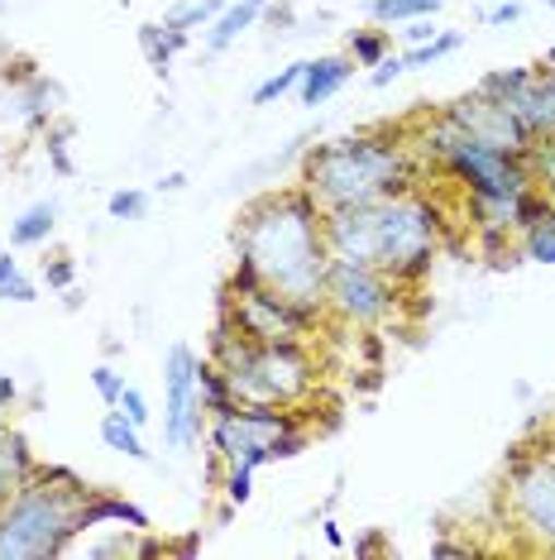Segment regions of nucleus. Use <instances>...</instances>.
Instances as JSON below:
<instances>
[{
    "label": "nucleus",
    "instance_id": "obj_1",
    "mask_svg": "<svg viewBox=\"0 0 555 560\" xmlns=\"http://www.w3.org/2000/svg\"><path fill=\"white\" fill-rule=\"evenodd\" d=\"M235 254L255 264V273L273 292L326 312V273H331L326 207L302 183L249 201L235 225Z\"/></svg>",
    "mask_w": 555,
    "mask_h": 560
},
{
    "label": "nucleus",
    "instance_id": "obj_2",
    "mask_svg": "<svg viewBox=\"0 0 555 560\" xmlns=\"http://www.w3.org/2000/svg\"><path fill=\"white\" fill-rule=\"evenodd\" d=\"M426 183V163L416 159L412 139L402 130H359L345 139H326L302 154V187L331 207L355 201H383Z\"/></svg>",
    "mask_w": 555,
    "mask_h": 560
},
{
    "label": "nucleus",
    "instance_id": "obj_3",
    "mask_svg": "<svg viewBox=\"0 0 555 560\" xmlns=\"http://www.w3.org/2000/svg\"><path fill=\"white\" fill-rule=\"evenodd\" d=\"M92 483L62 465H34L20 493L0 508V560H48L82 537V508Z\"/></svg>",
    "mask_w": 555,
    "mask_h": 560
},
{
    "label": "nucleus",
    "instance_id": "obj_4",
    "mask_svg": "<svg viewBox=\"0 0 555 560\" xmlns=\"http://www.w3.org/2000/svg\"><path fill=\"white\" fill-rule=\"evenodd\" d=\"M206 354L225 369V374H231L239 402L302 407L321 384L307 340H273V346H255V340H245L231 322H221V316H216V330H211V350Z\"/></svg>",
    "mask_w": 555,
    "mask_h": 560
},
{
    "label": "nucleus",
    "instance_id": "obj_5",
    "mask_svg": "<svg viewBox=\"0 0 555 560\" xmlns=\"http://www.w3.org/2000/svg\"><path fill=\"white\" fill-rule=\"evenodd\" d=\"M446 207L426 192V183L374 201V264L416 292L446 249Z\"/></svg>",
    "mask_w": 555,
    "mask_h": 560
},
{
    "label": "nucleus",
    "instance_id": "obj_6",
    "mask_svg": "<svg viewBox=\"0 0 555 560\" xmlns=\"http://www.w3.org/2000/svg\"><path fill=\"white\" fill-rule=\"evenodd\" d=\"M503 503L522 537H532V551L555 556V436L546 445H512L503 469Z\"/></svg>",
    "mask_w": 555,
    "mask_h": 560
},
{
    "label": "nucleus",
    "instance_id": "obj_7",
    "mask_svg": "<svg viewBox=\"0 0 555 560\" xmlns=\"http://www.w3.org/2000/svg\"><path fill=\"white\" fill-rule=\"evenodd\" d=\"M412 288H402L388 269L378 264H355V259H331L326 273V316L350 330H378L402 312Z\"/></svg>",
    "mask_w": 555,
    "mask_h": 560
},
{
    "label": "nucleus",
    "instance_id": "obj_8",
    "mask_svg": "<svg viewBox=\"0 0 555 560\" xmlns=\"http://www.w3.org/2000/svg\"><path fill=\"white\" fill-rule=\"evenodd\" d=\"M221 322H231L255 346H273V340H311L326 322V312L302 307V302L273 292L269 283H259L249 292H221Z\"/></svg>",
    "mask_w": 555,
    "mask_h": 560
},
{
    "label": "nucleus",
    "instance_id": "obj_9",
    "mask_svg": "<svg viewBox=\"0 0 555 560\" xmlns=\"http://www.w3.org/2000/svg\"><path fill=\"white\" fill-rule=\"evenodd\" d=\"M206 422L211 417L201 412V393H197V350L168 346V354H163V441L173 451H192Z\"/></svg>",
    "mask_w": 555,
    "mask_h": 560
},
{
    "label": "nucleus",
    "instance_id": "obj_10",
    "mask_svg": "<svg viewBox=\"0 0 555 560\" xmlns=\"http://www.w3.org/2000/svg\"><path fill=\"white\" fill-rule=\"evenodd\" d=\"M440 116H446L450 125H460V130L470 139H479V144L498 149V154H517V159H522L527 149H532V135L522 130V120H517L503 101L484 96L479 86L470 96H456L450 106H440Z\"/></svg>",
    "mask_w": 555,
    "mask_h": 560
},
{
    "label": "nucleus",
    "instance_id": "obj_11",
    "mask_svg": "<svg viewBox=\"0 0 555 560\" xmlns=\"http://www.w3.org/2000/svg\"><path fill=\"white\" fill-rule=\"evenodd\" d=\"M58 106H62V86L54 78H44L39 68L24 82L5 86V116H15L24 130H48L58 120Z\"/></svg>",
    "mask_w": 555,
    "mask_h": 560
},
{
    "label": "nucleus",
    "instance_id": "obj_12",
    "mask_svg": "<svg viewBox=\"0 0 555 560\" xmlns=\"http://www.w3.org/2000/svg\"><path fill=\"white\" fill-rule=\"evenodd\" d=\"M359 62L350 54H326V58H307V72L297 82V101L302 106H326L331 96H340L350 82H355Z\"/></svg>",
    "mask_w": 555,
    "mask_h": 560
},
{
    "label": "nucleus",
    "instance_id": "obj_13",
    "mask_svg": "<svg viewBox=\"0 0 555 560\" xmlns=\"http://www.w3.org/2000/svg\"><path fill=\"white\" fill-rule=\"evenodd\" d=\"M263 10H269V0H225L221 15L201 30V48H206V54H225V48H235L263 20Z\"/></svg>",
    "mask_w": 555,
    "mask_h": 560
},
{
    "label": "nucleus",
    "instance_id": "obj_14",
    "mask_svg": "<svg viewBox=\"0 0 555 560\" xmlns=\"http://www.w3.org/2000/svg\"><path fill=\"white\" fill-rule=\"evenodd\" d=\"M92 527H120V532H149L154 522H149V513L139 503L130 499H120V493H106V489H96L92 499H86L82 508V532H92Z\"/></svg>",
    "mask_w": 555,
    "mask_h": 560
},
{
    "label": "nucleus",
    "instance_id": "obj_15",
    "mask_svg": "<svg viewBox=\"0 0 555 560\" xmlns=\"http://www.w3.org/2000/svg\"><path fill=\"white\" fill-rule=\"evenodd\" d=\"M187 44H192V34H187L182 24H173V20H149V24H139V54H144V62L158 72V78H168L173 58H178Z\"/></svg>",
    "mask_w": 555,
    "mask_h": 560
},
{
    "label": "nucleus",
    "instance_id": "obj_16",
    "mask_svg": "<svg viewBox=\"0 0 555 560\" xmlns=\"http://www.w3.org/2000/svg\"><path fill=\"white\" fill-rule=\"evenodd\" d=\"M34 465H39V460H34L29 441H24L15 427L0 422V508L20 493V483L34 475Z\"/></svg>",
    "mask_w": 555,
    "mask_h": 560
},
{
    "label": "nucleus",
    "instance_id": "obj_17",
    "mask_svg": "<svg viewBox=\"0 0 555 560\" xmlns=\"http://www.w3.org/2000/svg\"><path fill=\"white\" fill-rule=\"evenodd\" d=\"M58 231V201H34V207H24L15 221H10V249H39L48 245Z\"/></svg>",
    "mask_w": 555,
    "mask_h": 560
},
{
    "label": "nucleus",
    "instance_id": "obj_18",
    "mask_svg": "<svg viewBox=\"0 0 555 560\" xmlns=\"http://www.w3.org/2000/svg\"><path fill=\"white\" fill-rule=\"evenodd\" d=\"M197 393H201V412L206 417H225V412H235L239 407L231 374H225L211 354H197Z\"/></svg>",
    "mask_w": 555,
    "mask_h": 560
},
{
    "label": "nucleus",
    "instance_id": "obj_19",
    "mask_svg": "<svg viewBox=\"0 0 555 560\" xmlns=\"http://www.w3.org/2000/svg\"><path fill=\"white\" fill-rule=\"evenodd\" d=\"M101 441H106V451L125 455V460H139V465L154 460V451L144 445V431H139L120 407H106V412H101Z\"/></svg>",
    "mask_w": 555,
    "mask_h": 560
},
{
    "label": "nucleus",
    "instance_id": "obj_20",
    "mask_svg": "<svg viewBox=\"0 0 555 560\" xmlns=\"http://www.w3.org/2000/svg\"><path fill=\"white\" fill-rule=\"evenodd\" d=\"M517 254L532 259V264H551L555 269V201L536 215V221H527L522 231H517Z\"/></svg>",
    "mask_w": 555,
    "mask_h": 560
},
{
    "label": "nucleus",
    "instance_id": "obj_21",
    "mask_svg": "<svg viewBox=\"0 0 555 560\" xmlns=\"http://www.w3.org/2000/svg\"><path fill=\"white\" fill-rule=\"evenodd\" d=\"M446 0H369V20L374 24H412V20H436Z\"/></svg>",
    "mask_w": 555,
    "mask_h": 560
},
{
    "label": "nucleus",
    "instance_id": "obj_22",
    "mask_svg": "<svg viewBox=\"0 0 555 560\" xmlns=\"http://www.w3.org/2000/svg\"><path fill=\"white\" fill-rule=\"evenodd\" d=\"M0 302H15V307L39 302V283L20 269V259L10 249H0Z\"/></svg>",
    "mask_w": 555,
    "mask_h": 560
},
{
    "label": "nucleus",
    "instance_id": "obj_23",
    "mask_svg": "<svg viewBox=\"0 0 555 560\" xmlns=\"http://www.w3.org/2000/svg\"><path fill=\"white\" fill-rule=\"evenodd\" d=\"M345 54L359 62V68H378L388 54H393V34L383 30V24H374V30H350V44Z\"/></svg>",
    "mask_w": 555,
    "mask_h": 560
},
{
    "label": "nucleus",
    "instance_id": "obj_24",
    "mask_svg": "<svg viewBox=\"0 0 555 560\" xmlns=\"http://www.w3.org/2000/svg\"><path fill=\"white\" fill-rule=\"evenodd\" d=\"M460 48H464V30H440L436 39H426V44H412L408 54H402V62H408V72H412V68H436L440 58L460 54Z\"/></svg>",
    "mask_w": 555,
    "mask_h": 560
},
{
    "label": "nucleus",
    "instance_id": "obj_25",
    "mask_svg": "<svg viewBox=\"0 0 555 560\" xmlns=\"http://www.w3.org/2000/svg\"><path fill=\"white\" fill-rule=\"evenodd\" d=\"M72 120H54L44 130V149H48V163H54V173L58 177H72L78 173V163H72Z\"/></svg>",
    "mask_w": 555,
    "mask_h": 560
},
{
    "label": "nucleus",
    "instance_id": "obj_26",
    "mask_svg": "<svg viewBox=\"0 0 555 560\" xmlns=\"http://www.w3.org/2000/svg\"><path fill=\"white\" fill-rule=\"evenodd\" d=\"M302 72H307V58H302V62H287V68L273 72V78H263V82L255 86V106H273V101H283L287 92H297Z\"/></svg>",
    "mask_w": 555,
    "mask_h": 560
},
{
    "label": "nucleus",
    "instance_id": "obj_27",
    "mask_svg": "<svg viewBox=\"0 0 555 560\" xmlns=\"http://www.w3.org/2000/svg\"><path fill=\"white\" fill-rule=\"evenodd\" d=\"M225 10V0H182V5H173V24H182L187 34H197V30H206L211 20H216Z\"/></svg>",
    "mask_w": 555,
    "mask_h": 560
},
{
    "label": "nucleus",
    "instance_id": "obj_28",
    "mask_svg": "<svg viewBox=\"0 0 555 560\" xmlns=\"http://www.w3.org/2000/svg\"><path fill=\"white\" fill-rule=\"evenodd\" d=\"M255 475L259 469H221V499L231 513H239V508L255 499Z\"/></svg>",
    "mask_w": 555,
    "mask_h": 560
},
{
    "label": "nucleus",
    "instance_id": "obj_29",
    "mask_svg": "<svg viewBox=\"0 0 555 560\" xmlns=\"http://www.w3.org/2000/svg\"><path fill=\"white\" fill-rule=\"evenodd\" d=\"M149 211V192L144 187H120V192L106 197V215L110 221H144Z\"/></svg>",
    "mask_w": 555,
    "mask_h": 560
},
{
    "label": "nucleus",
    "instance_id": "obj_30",
    "mask_svg": "<svg viewBox=\"0 0 555 560\" xmlns=\"http://www.w3.org/2000/svg\"><path fill=\"white\" fill-rule=\"evenodd\" d=\"M44 283H48V292L78 288V259H72V254H54V259H44Z\"/></svg>",
    "mask_w": 555,
    "mask_h": 560
},
{
    "label": "nucleus",
    "instance_id": "obj_31",
    "mask_svg": "<svg viewBox=\"0 0 555 560\" xmlns=\"http://www.w3.org/2000/svg\"><path fill=\"white\" fill-rule=\"evenodd\" d=\"M92 388H96V398L106 402V407H116L120 393H125V374H120L116 364H96L92 369Z\"/></svg>",
    "mask_w": 555,
    "mask_h": 560
},
{
    "label": "nucleus",
    "instance_id": "obj_32",
    "mask_svg": "<svg viewBox=\"0 0 555 560\" xmlns=\"http://www.w3.org/2000/svg\"><path fill=\"white\" fill-rule=\"evenodd\" d=\"M116 407H120L125 417H130L139 431H144V427H149V417H154V412H149V398H144V393H139L134 384H125V393H120V402H116Z\"/></svg>",
    "mask_w": 555,
    "mask_h": 560
},
{
    "label": "nucleus",
    "instance_id": "obj_33",
    "mask_svg": "<svg viewBox=\"0 0 555 560\" xmlns=\"http://www.w3.org/2000/svg\"><path fill=\"white\" fill-rule=\"evenodd\" d=\"M402 72H408V62H402V54H388L378 68H369V86H393Z\"/></svg>",
    "mask_w": 555,
    "mask_h": 560
},
{
    "label": "nucleus",
    "instance_id": "obj_34",
    "mask_svg": "<svg viewBox=\"0 0 555 560\" xmlns=\"http://www.w3.org/2000/svg\"><path fill=\"white\" fill-rule=\"evenodd\" d=\"M522 15H527L522 0H503V5H488L479 20H484V24H522Z\"/></svg>",
    "mask_w": 555,
    "mask_h": 560
},
{
    "label": "nucleus",
    "instance_id": "obj_35",
    "mask_svg": "<svg viewBox=\"0 0 555 560\" xmlns=\"http://www.w3.org/2000/svg\"><path fill=\"white\" fill-rule=\"evenodd\" d=\"M436 34H440V24H436V20H412L408 30H402V39H408V48H412V44H426V39H436Z\"/></svg>",
    "mask_w": 555,
    "mask_h": 560
},
{
    "label": "nucleus",
    "instance_id": "obj_36",
    "mask_svg": "<svg viewBox=\"0 0 555 560\" xmlns=\"http://www.w3.org/2000/svg\"><path fill=\"white\" fill-rule=\"evenodd\" d=\"M15 402H20V378L15 374H0V417H5Z\"/></svg>",
    "mask_w": 555,
    "mask_h": 560
},
{
    "label": "nucleus",
    "instance_id": "obj_37",
    "mask_svg": "<svg viewBox=\"0 0 555 560\" xmlns=\"http://www.w3.org/2000/svg\"><path fill=\"white\" fill-rule=\"evenodd\" d=\"M432 556H436V560H446V556H474V546H470V541H450V537H440V541H432Z\"/></svg>",
    "mask_w": 555,
    "mask_h": 560
},
{
    "label": "nucleus",
    "instance_id": "obj_38",
    "mask_svg": "<svg viewBox=\"0 0 555 560\" xmlns=\"http://www.w3.org/2000/svg\"><path fill=\"white\" fill-rule=\"evenodd\" d=\"M321 537H326V546L345 551V532H340V522H335V517H321Z\"/></svg>",
    "mask_w": 555,
    "mask_h": 560
},
{
    "label": "nucleus",
    "instance_id": "obj_39",
    "mask_svg": "<svg viewBox=\"0 0 555 560\" xmlns=\"http://www.w3.org/2000/svg\"><path fill=\"white\" fill-rule=\"evenodd\" d=\"M374 551H388L383 532H369V537H364V541H355V556H374Z\"/></svg>",
    "mask_w": 555,
    "mask_h": 560
},
{
    "label": "nucleus",
    "instance_id": "obj_40",
    "mask_svg": "<svg viewBox=\"0 0 555 560\" xmlns=\"http://www.w3.org/2000/svg\"><path fill=\"white\" fill-rule=\"evenodd\" d=\"M187 187V173H163L158 177V192H182Z\"/></svg>",
    "mask_w": 555,
    "mask_h": 560
},
{
    "label": "nucleus",
    "instance_id": "obj_41",
    "mask_svg": "<svg viewBox=\"0 0 555 560\" xmlns=\"http://www.w3.org/2000/svg\"><path fill=\"white\" fill-rule=\"evenodd\" d=\"M541 72H546V78L555 82V44L546 48V58H541Z\"/></svg>",
    "mask_w": 555,
    "mask_h": 560
},
{
    "label": "nucleus",
    "instance_id": "obj_42",
    "mask_svg": "<svg viewBox=\"0 0 555 560\" xmlns=\"http://www.w3.org/2000/svg\"><path fill=\"white\" fill-rule=\"evenodd\" d=\"M10 58H15V48H10L5 39H0V68H5V62H10Z\"/></svg>",
    "mask_w": 555,
    "mask_h": 560
},
{
    "label": "nucleus",
    "instance_id": "obj_43",
    "mask_svg": "<svg viewBox=\"0 0 555 560\" xmlns=\"http://www.w3.org/2000/svg\"><path fill=\"white\" fill-rule=\"evenodd\" d=\"M541 192H546V197L555 201V177H551V183H546V187H541Z\"/></svg>",
    "mask_w": 555,
    "mask_h": 560
},
{
    "label": "nucleus",
    "instance_id": "obj_44",
    "mask_svg": "<svg viewBox=\"0 0 555 560\" xmlns=\"http://www.w3.org/2000/svg\"><path fill=\"white\" fill-rule=\"evenodd\" d=\"M546 5H551V10H555V0H546Z\"/></svg>",
    "mask_w": 555,
    "mask_h": 560
}]
</instances>
